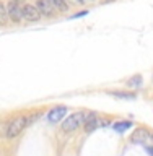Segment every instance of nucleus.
Listing matches in <instances>:
<instances>
[{
	"label": "nucleus",
	"instance_id": "nucleus-1",
	"mask_svg": "<svg viewBox=\"0 0 153 156\" xmlns=\"http://www.w3.org/2000/svg\"><path fill=\"white\" fill-rule=\"evenodd\" d=\"M86 112H75V114H72V115H68L65 120L62 122V130L64 132H75L78 130L80 127L85 124V120H86Z\"/></svg>",
	"mask_w": 153,
	"mask_h": 156
},
{
	"label": "nucleus",
	"instance_id": "nucleus-2",
	"mask_svg": "<svg viewBox=\"0 0 153 156\" xmlns=\"http://www.w3.org/2000/svg\"><path fill=\"white\" fill-rule=\"evenodd\" d=\"M28 127L26 124V115H16L15 119L10 120L8 130H7V138H16L21 132Z\"/></svg>",
	"mask_w": 153,
	"mask_h": 156
},
{
	"label": "nucleus",
	"instance_id": "nucleus-3",
	"mask_svg": "<svg viewBox=\"0 0 153 156\" xmlns=\"http://www.w3.org/2000/svg\"><path fill=\"white\" fill-rule=\"evenodd\" d=\"M129 140H130V143H134V145H148V143L153 141V133L148 129H142V127H139V129H135L134 132H132Z\"/></svg>",
	"mask_w": 153,
	"mask_h": 156
},
{
	"label": "nucleus",
	"instance_id": "nucleus-4",
	"mask_svg": "<svg viewBox=\"0 0 153 156\" xmlns=\"http://www.w3.org/2000/svg\"><path fill=\"white\" fill-rule=\"evenodd\" d=\"M5 8H7L8 20L12 23H21L23 21V12H21L20 3H16L15 0H8L7 5H5Z\"/></svg>",
	"mask_w": 153,
	"mask_h": 156
},
{
	"label": "nucleus",
	"instance_id": "nucleus-5",
	"mask_svg": "<svg viewBox=\"0 0 153 156\" xmlns=\"http://www.w3.org/2000/svg\"><path fill=\"white\" fill-rule=\"evenodd\" d=\"M21 12H23V20H26L29 23H36L41 20V13H39V10L36 8V5L24 3L21 7Z\"/></svg>",
	"mask_w": 153,
	"mask_h": 156
},
{
	"label": "nucleus",
	"instance_id": "nucleus-6",
	"mask_svg": "<svg viewBox=\"0 0 153 156\" xmlns=\"http://www.w3.org/2000/svg\"><path fill=\"white\" fill-rule=\"evenodd\" d=\"M65 115H67V107L65 106H56L47 112V120L52 122V124H57V122H60Z\"/></svg>",
	"mask_w": 153,
	"mask_h": 156
},
{
	"label": "nucleus",
	"instance_id": "nucleus-7",
	"mask_svg": "<svg viewBox=\"0 0 153 156\" xmlns=\"http://www.w3.org/2000/svg\"><path fill=\"white\" fill-rule=\"evenodd\" d=\"M36 8L39 10V13H41V16H47V18H52L54 15H56V8L51 5L49 0H36Z\"/></svg>",
	"mask_w": 153,
	"mask_h": 156
},
{
	"label": "nucleus",
	"instance_id": "nucleus-8",
	"mask_svg": "<svg viewBox=\"0 0 153 156\" xmlns=\"http://www.w3.org/2000/svg\"><path fill=\"white\" fill-rule=\"evenodd\" d=\"M130 127H132V122L130 120H117V122H114L112 129H114L116 132H119V133H122V132L129 130Z\"/></svg>",
	"mask_w": 153,
	"mask_h": 156
},
{
	"label": "nucleus",
	"instance_id": "nucleus-9",
	"mask_svg": "<svg viewBox=\"0 0 153 156\" xmlns=\"http://www.w3.org/2000/svg\"><path fill=\"white\" fill-rule=\"evenodd\" d=\"M142 83H144V76L142 75H134L132 78H129V80L126 81V85L129 88H139V86H142Z\"/></svg>",
	"mask_w": 153,
	"mask_h": 156
},
{
	"label": "nucleus",
	"instance_id": "nucleus-10",
	"mask_svg": "<svg viewBox=\"0 0 153 156\" xmlns=\"http://www.w3.org/2000/svg\"><path fill=\"white\" fill-rule=\"evenodd\" d=\"M107 94L121 98V99H134L135 93H129V91H107Z\"/></svg>",
	"mask_w": 153,
	"mask_h": 156
},
{
	"label": "nucleus",
	"instance_id": "nucleus-11",
	"mask_svg": "<svg viewBox=\"0 0 153 156\" xmlns=\"http://www.w3.org/2000/svg\"><path fill=\"white\" fill-rule=\"evenodd\" d=\"M49 2H51V5L57 10V12H67L68 10V5H67L65 0H49Z\"/></svg>",
	"mask_w": 153,
	"mask_h": 156
},
{
	"label": "nucleus",
	"instance_id": "nucleus-12",
	"mask_svg": "<svg viewBox=\"0 0 153 156\" xmlns=\"http://www.w3.org/2000/svg\"><path fill=\"white\" fill-rule=\"evenodd\" d=\"M10 23L8 20V15H7V8H5V5L0 2V26H7Z\"/></svg>",
	"mask_w": 153,
	"mask_h": 156
},
{
	"label": "nucleus",
	"instance_id": "nucleus-13",
	"mask_svg": "<svg viewBox=\"0 0 153 156\" xmlns=\"http://www.w3.org/2000/svg\"><path fill=\"white\" fill-rule=\"evenodd\" d=\"M8 124H10V120H3L2 124H0V136H7Z\"/></svg>",
	"mask_w": 153,
	"mask_h": 156
},
{
	"label": "nucleus",
	"instance_id": "nucleus-14",
	"mask_svg": "<svg viewBox=\"0 0 153 156\" xmlns=\"http://www.w3.org/2000/svg\"><path fill=\"white\" fill-rule=\"evenodd\" d=\"M147 153H148L150 156H153V145L151 146H147Z\"/></svg>",
	"mask_w": 153,
	"mask_h": 156
},
{
	"label": "nucleus",
	"instance_id": "nucleus-15",
	"mask_svg": "<svg viewBox=\"0 0 153 156\" xmlns=\"http://www.w3.org/2000/svg\"><path fill=\"white\" fill-rule=\"evenodd\" d=\"M15 2L20 3V5H24V3H26V0H15Z\"/></svg>",
	"mask_w": 153,
	"mask_h": 156
},
{
	"label": "nucleus",
	"instance_id": "nucleus-16",
	"mask_svg": "<svg viewBox=\"0 0 153 156\" xmlns=\"http://www.w3.org/2000/svg\"><path fill=\"white\" fill-rule=\"evenodd\" d=\"M75 2H77V3H80V5H83V3H85V0H75Z\"/></svg>",
	"mask_w": 153,
	"mask_h": 156
}]
</instances>
